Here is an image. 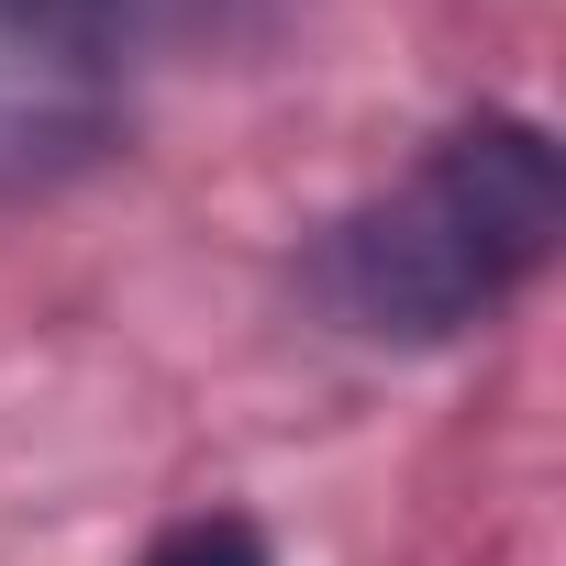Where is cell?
<instances>
[{
    "instance_id": "6da1fadb",
    "label": "cell",
    "mask_w": 566,
    "mask_h": 566,
    "mask_svg": "<svg viewBox=\"0 0 566 566\" xmlns=\"http://www.w3.org/2000/svg\"><path fill=\"white\" fill-rule=\"evenodd\" d=\"M555 233H566V167H555L544 123L478 112V123L433 134L378 200L323 222L301 277H312L323 323L356 345H455L544 277Z\"/></svg>"
},
{
    "instance_id": "7a4b0ae2",
    "label": "cell",
    "mask_w": 566,
    "mask_h": 566,
    "mask_svg": "<svg viewBox=\"0 0 566 566\" xmlns=\"http://www.w3.org/2000/svg\"><path fill=\"white\" fill-rule=\"evenodd\" d=\"M134 56L78 0H0V200L90 178L134 123Z\"/></svg>"
},
{
    "instance_id": "3957f363",
    "label": "cell",
    "mask_w": 566,
    "mask_h": 566,
    "mask_svg": "<svg viewBox=\"0 0 566 566\" xmlns=\"http://www.w3.org/2000/svg\"><path fill=\"white\" fill-rule=\"evenodd\" d=\"M78 12H90L134 67H156V56H178V45H233V34H255L277 0H78Z\"/></svg>"
},
{
    "instance_id": "277c9868",
    "label": "cell",
    "mask_w": 566,
    "mask_h": 566,
    "mask_svg": "<svg viewBox=\"0 0 566 566\" xmlns=\"http://www.w3.org/2000/svg\"><path fill=\"white\" fill-rule=\"evenodd\" d=\"M145 566H277V555H266V533H255L244 511H200V522L156 533V555H145Z\"/></svg>"
}]
</instances>
